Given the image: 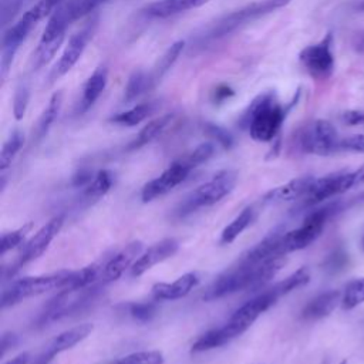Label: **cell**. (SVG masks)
I'll return each mask as SVG.
<instances>
[{"mask_svg":"<svg viewBox=\"0 0 364 364\" xmlns=\"http://www.w3.org/2000/svg\"><path fill=\"white\" fill-rule=\"evenodd\" d=\"M338 364H347V360H343V361H340Z\"/></svg>","mask_w":364,"mask_h":364,"instance_id":"cell-56","label":"cell"},{"mask_svg":"<svg viewBox=\"0 0 364 364\" xmlns=\"http://www.w3.org/2000/svg\"><path fill=\"white\" fill-rule=\"evenodd\" d=\"M284 117L286 109L280 105L274 92L269 91L257 95L250 102L240 122L249 129L255 141L269 142L279 134Z\"/></svg>","mask_w":364,"mask_h":364,"instance_id":"cell-2","label":"cell"},{"mask_svg":"<svg viewBox=\"0 0 364 364\" xmlns=\"http://www.w3.org/2000/svg\"><path fill=\"white\" fill-rule=\"evenodd\" d=\"M107 82H108V70H107V67L105 65L97 67L84 84L82 97L78 102V112L80 114L87 112L95 104V101L104 92V90L107 87Z\"/></svg>","mask_w":364,"mask_h":364,"instance_id":"cell-24","label":"cell"},{"mask_svg":"<svg viewBox=\"0 0 364 364\" xmlns=\"http://www.w3.org/2000/svg\"><path fill=\"white\" fill-rule=\"evenodd\" d=\"M16 343H17V337L13 333H4L1 336V355H4L7 348L13 347Z\"/></svg>","mask_w":364,"mask_h":364,"instance_id":"cell-48","label":"cell"},{"mask_svg":"<svg viewBox=\"0 0 364 364\" xmlns=\"http://www.w3.org/2000/svg\"><path fill=\"white\" fill-rule=\"evenodd\" d=\"M191 171L192 168L182 158L173 161L159 176L154 178L152 181L144 185L141 192L142 202H151L155 198L162 196L166 192L172 191L175 186H178L188 178Z\"/></svg>","mask_w":364,"mask_h":364,"instance_id":"cell-13","label":"cell"},{"mask_svg":"<svg viewBox=\"0 0 364 364\" xmlns=\"http://www.w3.org/2000/svg\"><path fill=\"white\" fill-rule=\"evenodd\" d=\"M364 303V277L351 280L344 291H343V300L341 306L344 310H351L360 304Z\"/></svg>","mask_w":364,"mask_h":364,"instance_id":"cell-38","label":"cell"},{"mask_svg":"<svg viewBox=\"0 0 364 364\" xmlns=\"http://www.w3.org/2000/svg\"><path fill=\"white\" fill-rule=\"evenodd\" d=\"M60 3H63V0H40L23 16H20L11 26L3 30L0 58V75L3 81L7 77L14 55L20 48L21 43L27 38V36L37 26L38 21H41L46 16H51V13L58 7Z\"/></svg>","mask_w":364,"mask_h":364,"instance_id":"cell-1","label":"cell"},{"mask_svg":"<svg viewBox=\"0 0 364 364\" xmlns=\"http://www.w3.org/2000/svg\"><path fill=\"white\" fill-rule=\"evenodd\" d=\"M343 291L328 290L313 297L301 310V317L306 320H318L334 311V309L341 303Z\"/></svg>","mask_w":364,"mask_h":364,"instance_id":"cell-23","label":"cell"},{"mask_svg":"<svg viewBox=\"0 0 364 364\" xmlns=\"http://www.w3.org/2000/svg\"><path fill=\"white\" fill-rule=\"evenodd\" d=\"M355 9H357L358 11H364V0H360V3H357Z\"/></svg>","mask_w":364,"mask_h":364,"instance_id":"cell-52","label":"cell"},{"mask_svg":"<svg viewBox=\"0 0 364 364\" xmlns=\"http://www.w3.org/2000/svg\"><path fill=\"white\" fill-rule=\"evenodd\" d=\"M129 313L138 321H149L156 313V304L154 301L134 303L129 307Z\"/></svg>","mask_w":364,"mask_h":364,"instance_id":"cell-43","label":"cell"},{"mask_svg":"<svg viewBox=\"0 0 364 364\" xmlns=\"http://www.w3.org/2000/svg\"><path fill=\"white\" fill-rule=\"evenodd\" d=\"M114 185V173L109 169H101L98 171L91 182L84 186L82 198L87 202H94L102 198Z\"/></svg>","mask_w":364,"mask_h":364,"instance_id":"cell-28","label":"cell"},{"mask_svg":"<svg viewBox=\"0 0 364 364\" xmlns=\"http://www.w3.org/2000/svg\"><path fill=\"white\" fill-rule=\"evenodd\" d=\"M64 225V216H55L51 220H48L46 225H43L21 247V252L18 255V260L16 264V269L21 267L23 264H27L41 256L44 250L48 247V245L53 242V239L58 235Z\"/></svg>","mask_w":364,"mask_h":364,"instance_id":"cell-14","label":"cell"},{"mask_svg":"<svg viewBox=\"0 0 364 364\" xmlns=\"http://www.w3.org/2000/svg\"><path fill=\"white\" fill-rule=\"evenodd\" d=\"M34 364H47V363H44L41 358H38V360H37Z\"/></svg>","mask_w":364,"mask_h":364,"instance_id":"cell-53","label":"cell"},{"mask_svg":"<svg viewBox=\"0 0 364 364\" xmlns=\"http://www.w3.org/2000/svg\"><path fill=\"white\" fill-rule=\"evenodd\" d=\"M31 229H33V222H27L26 225H23L18 229H14V230L3 233L1 239H0V253H1V256H4L9 250H11V249L17 247L18 245H21V242L26 237V235Z\"/></svg>","mask_w":364,"mask_h":364,"instance_id":"cell-39","label":"cell"},{"mask_svg":"<svg viewBox=\"0 0 364 364\" xmlns=\"http://www.w3.org/2000/svg\"><path fill=\"white\" fill-rule=\"evenodd\" d=\"M92 330H94V326L91 323H82V324H78L75 327H71V328L60 333L58 336H55L51 340L46 353L40 358L48 364L57 354H60L65 350H70L74 346H77L78 343H81L82 340H85L92 333Z\"/></svg>","mask_w":364,"mask_h":364,"instance_id":"cell-18","label":"cell"},{"mask_svg":"<svg viewBox=\"0 0 364 364\" xmlns=\"http://www.w3.org/2000/svg\"><path fill=\"white\" fill-rule=\"evenodd\" d=\"M205 131L216 142H219L225 149H229L233 145V136L225 128L215 125V124H205Z\"/></svg>","mask_w":364,"mask_h":364,"instance_id":"cell-45","label":"cell"},{"mask_svg":"<svg viewBox=\"0 0 364 364\" xmlns=\"http://www.w3.org/2000/svg\"><path fill=\"white\" fill-rule=\"evenodd\" d=\"M341 210V200H333L311 210L303 220L301 226L284 232L282 237V252L286 256L290 252L301 250L311 245L323 232L326 222Z\"/></svg>","mask_w":364,"mask_h":364,"instance_id":"cell-4","label":"cell"},{"mask_svg":"<svg viewBox=\"0 0 364 364\" xmlns=\"http://www.w3.org/2000/svg\"><path fill=\"white\" fill-rule=\"evenodd\" d=\"M284 232H273L272 235L266 236L262 242H259L255 247L246 252L239 263L243 264H259L270 257L284 256L282 252V237Z\"/></svg>","mask_w":364,"mask_h":364,"instance_id":"cell-21","label":"cell"},{"mask_svg":"<svg viewBox=\"0 0 364 364\" xmlns=\"http://www.w3.org/2000/svg\"><path fill=\"white\" fill-rule=\"evenodd\" d=\"M279 297L269 289L259 296L253 297L247 303H245L242 307H239L232 316L230 320L240 324L245 330H247L257 318L262 316L267 309H270Z\"/></svg>","mask_w":364,"mask_h":364,"instance_id":"cell-17","label":"cell"},{"mask_svg":"<svg viewBox=\"0 0 364 364\" xmlns=\"http://www.w3.org/2000/svg\"><path fill=\"white\" fill-rule=\"evenodd\" d=\"M232 94H233V92H232L230 88H228V87H220V88H218L216 92H215V100H216V101H222V100H225V98H229V95H232Z\"/></svg>","mask_w":364,"mask_h":364,"instance_id":"cell-50","label":"cell"},{"mask_svg":"<svg viewBox=\"0 0 364 364\" xmlns=\"http://www.w3.org/2000/svg\"><path fill=\"white\" fill-rule=\"evenodd\" d=\"M105 1H108V0H65L61 4L64 7L70 21L73 23V21L90 14L100 4L105 3Z\"/></svg>","mask_w":364,"mask_h":364,"instance_id":"cell-37","label":"cell"},{"mask_svg":"<svg viewBox=\"0 0 364 364\" xmlns=\"http://www.w3.org/2000/svg\"><path fill=\"white\" fill-rule=\"evenodd\" d=\"M333 33L328 31L318 43L304 47L300 54V63L307 70V73L317 78L326 80L334 71V54H333Z\"/></svg>","mask_w":364,"mask_h":364,"instance_id":"cell-8","label":"cell"},{"mask_svg":"<svg viewBox=\"0 0 364 364\" xmlns=\"http://www.w3.org/2000/svg\"><path fill=\"white\" fill-rule=\"evenodd\" d=\"M30 360H31V355L28 351H23L20 354H17L16 357H13L11 360L6 361L4 364H30Z\"/></svg>","mask_w":364,"mask_h":364,"instance_id":"cell-49","label":"cell"},{"mask_svg":"<svg viewBox=\"0 0 364 364\" xmlns=\"http://www.w3.org/2000/svg\"><path fill=\"white\" fill-rule=\"evenodd\" d=\"M23 145H24L23 132L18 129L13 131L6 139V142L3 144V148L0 152V171H4L11 165V161L14 159V156L17 155V152L21 149Z\"/></svg>","mask_w":364,"mask_h":364,"instance_id":"cell-35","label":"cell"},{"mask_svg":"<svg viewBox=\"0 0 364 364\" xmlns=\"http://www.w3.org/2000/svg\"><path fill=\"white\" fill-rule=\"evenodd\" d=\"M30 100V87L26 81H20L14 91V100H13V114L16 119H21L26 114L27 105Z\"/></svg>","mask_w":364,"mask_h":364,"instance_id":"cell-42","label":"cell"},{"mask_svg":"<svg viewBox=\"0 0 364 364\" xmlns=\"http://www.w3.org/2000/svg\"><path fill=\"white\" fill-rule=\"evenodd\" d=\"M155 109H156V105L154 102H142L129 108L128 111H124L111 117L109 121L124 127H135L144 119H146L151 114H154Z\"/></svg>","mask_w":364,"mask_h":364,"instance_id":"cell-29","label":"cell"},{"mask_svg":"<svg viewBox=\"0 0 364 364\" xmlns=\"http://www.w3.org/2000/svg\"><path fill=\"white\" fill-rule=\"evenodd\" d=\"M360 152L364 154V135L363 134H353L344 138H340L338 142V152Z\"/></svg>","mask_w":364,"mask_h":364,"instance_id":"cell-44","label":"cell"},{"mask_svg":"<svg viewBox=\"0 0 364 364\" xmlns=\"http://www.w3.org/2000/svg\"><path fill=\"white\" fill-rule=\"evenodd\" d=\"M353 173H354V186L363 185L364 183V164L358 169L353 171Z\"/></svg>","mask_w":364,"mask_h":364,"instance_id":"cell-51","label":"cell"},{"mask_svg":"<svg viewBox=\"0 0 364 364\" xmlns=\"http://www.w3.org/2000/svg\"><path fill=\"white\" fill-rule=\"evenodd\" d=\"M343 122L351 127L364 124V109H348L343 114Z\"/></svg>","mask_w":364,"mask_h":364,"instance_id":"cell-46","label":"cell"},{"mask_svg":"<svg viewBox=\"0 0 364 364\" xmlns=\"http://www.w3.org/2000/svg\"><path fill=\"white\" fill-rule=\"evenodd\" d=\"M253 219H255L253 208H250V206L245 208L229 225L225 226V229L222 230V235H220V243H223V245L232 243L253 222Z\"/></svg>","mask_w":364,"mask_h":364,"instance_id":"cell-31","label":"cell"},{"mask_svg":"<svg viewBox=\"0 0 364 364\" xmlns=\"http://www.w3.org/2000/svg\"><path fill=\"white\" fill-rule=\"evenodd\" d=\"M236 172L233 171H220L216 175L212 176L208 182L198 186L195 191H192L185 200L179 206V215L191 213L199 208L215 205L216 202L222 200L225 196H228L235 185H236Z\"/></svg>","mask_w":364,"mask_h":364,"instance_id":"cell-6","label":"cell"},{"mask_svg":"<svg viewBox=\"0 0 364 364\" xmlns=\"http://www.w3.org/2000/svg\"><path fill=\"white\" fill-rule=\"evenodd\" d=\"M246 330L232 321V320H228L226 324H223L222 327H218V328H212L209 331H206L205 334H202L192 346L191 351L192 353H202V351H208V350H213L216 347H220L226 343H229L230 340L236 338L237 336H240L242 333H245Z\"/></svg>","mask_w":364,"mask_h":364,"instance_id":"cell-19","label":"cell"},{"mask_svg":"<svg viewBox=\"0 0 364 364\" xmlns=\"http://www.w3.org/2000/svg\"><path fill=\"white\" fill-rule=\"evenodd\" d=\"M61 102H63V94L61 92H54L47 104V107L44 108V111L41 112L37 125H36V138L41 139L46 136V134L48 132L50 127L53 125L54 119L57 118L60 108H61Z\"/></svg>","mask_w":364,"mask_h":364,"instance_id":"cell-30","label":"cell"},{"mask_svg":"<svg viewBox=\"0 0 364 364\" xmlns=\"http://www.w3.org/2000/svg\"><path fill=\"white\" fill-rule=\"evenodd\" d=\"M151 81L149 75L144 71H134L131 77L128 78L127 87H125V94H124V101L125 102H132L135 101L142 92L151 90Z\"/></svg>","mask_w":364,"mask_h":364,"instance_id":"cell-36","label":"cell"},{"mask_svg":"<svg viewBox=\"0 0 364 364\" xmlns=\"http://www.w3.org/2000/svg\"><path fill=\"white\" fill-rule=\"evenodd\" d=\"M199 274L189 272L178 277L172 283H156L152 286V296L158 300H178L185 297L199 283Z\"/></svg>","mask_w":364,"mask_h":364,"instance_id":"cell-20","label":"cell"},{"mask_svg":"<svg viewBox=\"0 0 364 364\" xmlns=\"http://www.w3.org/2000/svg\"><path fill=\"white\" fill-rule=\"evenodd\" d=\"M173 115L172 114H165L161 115L152 121H149L135 136V139L129 144V149H136L141 148L146 144H149L151 141H154L159 134L164 132V129L171 124Z\"/></svg>","mask_w":364,"mask_h":364,"instance_id":"cell-27","label":"cell"},{"mask_svg":"<svg viewBox=\"0 0 364 364\" xmlns=\"http://www.w3.org/2000/svg\"><path fill=\"white\" fill-rule=\"evenodd\" d=\"M185 48V41L183 40H178L175 41L172 46H169L165 53L158 58V61L155 63V65L152 67V70L148 73L149 75V81H151V87L154 88L161 78L172 68V65L176 63V60L179 58L181 53Z\"/></svg>","mask_w":364,"mask_h":364,"instance_id":"cell-26","label":"cell"},{"mask_svg":"<svg viewBox=\"0 0 364 364\" xmlns=\"http://www.w3.org/2000/svg\"><path fill=\"white\" fill-rule=\"evenodd\" d=\"M94 178V175L91 173V171L90 169H80V171H77V173L73 176V185L74 186H80V188H84V186H87L90 182H91V179Z\"/></svg>","mask_w":364,"mask_h":364,"instance_id":"cell-47","label":"cell"},{"mask_svg":"<svg viewBox=\"0 0 364 364\" xmlns=\"http://www.w3.org/2000/svg\"><path fill=\"white\" fill-rule=\"evenodd\" d=\"M314 176L313 175H303L299 178H294L280 186H276L273 189H270L263 200L264 202H284V200H294L299 198H303L306 195V192L309 191V188L311 186V183L314 182Z\"/></svg>","mask_w":364,"mask_h":364,"instance_id":"cell-22","label":"cell"},{"mask_svg":"<svg viewBox=\"0 0 364 364\" xmlns=\"http://www.w3.org/2000/svg\"><path fill=\"white\" fill-rule=\"evenodd\" d=\"M310 282V272L307 267H300L299 270H296L294 273H291L290 276H287L286 279H283L282 282L273 284V287H270V290L280 299L282 296L307 284Z\"/></svg>","mask_w":364,"mask_h":364,"instance_id":"cell-34","label":"cell"},{"mask_svg":"<svg viewBox=\"0 0 364 364\" xmlns=\"http://www.w3.org/2000/svg\"><path fill=\"white\" fill-rule=\"evenodd\" d=\"M144 243L141 240H132L125 245L118 253H115L102 267V283H109L117 280L129 266L135 263L138 256H141Z\"/></svg>","mask_w":364,"mask_h":364,"instance_id":"cell-16","label":"cell"},{"mask_svg":"<svg viewBox=\"0 0 364 364\" xmlns=\"http://www.w3.org/2000/svg\"><path fill=\"white\" fill-rule=\"evenodd\" d=\"M114 364H164V354L156 350L131 353Z\"/></svg>","mask_w":364,"mask_h":364,"instance_id":"cell-41","label":"cell"},{"mask_svg":"<svg viewBox=\"0 0 364 364\" xmlns=\"http://www.w3.org/2000/svg\"><path fill=\"white\" fill-rule=\"evenodd\" d=\"M360 50H364V37H363V40L360 43Z\"/></svg>","mask_w":364,"mask_h":364,"instance_id":"cell-54","label":"cell"},{"mask_svg":"<svg viewBox=\"0 0 364 364\" xmlns=\"http://www.w3.org/2000/svg\"><path fill=\"white\" fill-rule=\"evenodd\" d=\"M209 0H156L145 7V14L149 17L165 18L182 11L198 9Z\"/></svg>","mask_w":364,"mask_h":364,"instance_id":"cell-25","label":"cell"},{"mask_svg":"<svg viewBox=\"0 0 364 364\" xmlns=\"http://www.w3.org/2000/svg\"><path fill=\"white\" fill-rule=\"evenodd\" d=\"M97 293L98 287L95 284L84 289H63L54 299L50 300L43 317L47 321L71 314L84 304L90 303Z\"/></svg>","mask_w":364,"mask_h":364,"instance_id":"cell-12","label":"cell"},{"mask_svg":"<svg viewBox=\"0 0 364 364\" xmlns=\"http://www.w3.org/2000/svg\"><path fill=\"white\" fill-rule=\"evenodd\" d=\"M361 246H363V250H364V236H363V239H361Z\"/></svg>","mask_w":364,"mask_h":364,"instance_id":"cell-55","label":"cell"},{"mask_svg":"<svg viewBox=\"0 0 364 364\" xmlns=\"http://www.w3.org/2000/svg\"><path fill=\"white\" fill-rule=\"evenodd\" d=\"M350 188H354L353 171H338L321 178H316L303 196V206H316L326 199L347 192Z\"/></svg>","mask_w":364,"mask_h":364,"instance_id":"cell-10","label":"cell"},{"mask_svg":"<svg viewBox=\"0 0 364 364\" xmlns=\"http://www.w3.org/2000/svg\"><path fill=\"white\" fill-rule=\"evenodd\" d=\"M102 277V269L97 263L88 264L80 270L71 272L65 289H84L95 284L97 279Z\"/></svg>","mask_w":364,"mask_h":364,"instance_id":"cell-33","label":"cell"},{"mask_svg":"<svg viewBox=\"0 0 364 364\" xmlns=\"http://www.w3.org/2000/svg\"><path fill=\"white\" fill-rule=\"evenodd\" d=\"M95 27H97V18L94 17L81 30H78L77 33H74L70 37L61 57L58 58V61L55 63V65L53 67V70L50 73L51 82L61 78L63 75H65L77 64V61L82 55L84 50L87 48V44L92 38Z\"/></svg>","mask_w":364,"mask_h":364,"instance_id":"cell-11","label":"cell"},{"mask_svg":"<svg viewBox=\"0 0 364 364\" xmlns=\"http://www.w3.org/2000/svg\"><path fill=\"white\" fill-rule=\"evenodd\" d=\"M70 274V270H58L48 274L28 276L14 280L1 293V309L20 303L27 297L40 296L51 290H63L67 287Z\"/></svg>","mask_w":364,"mask_h":364,"instance_id":"cell-5","label":"cell"},{"mask_svg":"<svg viewBox=\"0 0 364 364\" xmlns=\"http://www.w3.org/2000/svg\"><path fill=\"white\" fill-rule=\"evenodd\" d=\"M40 0H1V28H7L14 23V20L23 16L28 9H31Z\"/></svg>","mask_w":364,"mask_h":364,"instance_id":"cell-32","label":"cell"},{"mask_svg":"<svg viewBox=\"0 0 364 364\" xmlns=\"http://www.w3.org/2000/svg\"><path fill=\"white\" fill-rule=\"evenodd\" d=\"M290 1L291 0H257V1L249 3L216 20L206 30V33L203 34V38L215 40V38L225 37L260 17H264L282 7H286Z\"/></svg>","mask_w":364,"mask_h":364,"instance_id":"cell-3","label":"cell"},{"mask_svg":"<svg viewBox=\"0 0 364 364\" xmlns=\"http://www.w3.org/2000/svg\"><path fill=\"white\" fill-rule=\"evenodd\" d=\"M299 142L304 152L327 156L338 152L340 136L330 121L314 119L301 129Z\"/></svg>","mask_w":364,"mask_h":364,"instance_id":"cell-7","label":"cell"},{"mask_svg":"<svg viewBox=\"0 0 364 364\" xmlns=\"http://www.w3.org/2000/svg\"><path fill=\"white\" fill-rule=\"evenodd\" d=\"M215 154V145L212 142H203L200 145H198L193 151H191L189 154L183 155L182 159L192 168V171L195 168H198L199 165L208 162Z\"/></svg>","mask_w":364,"mask_h":364,"instance_id":"cell-40","label":"cell"},{"mask_svg":"<svg viewBox=\"0 0 364 364\" xmlns=\"http://www.w3.org/2000/svg\"><path fill=\"white\" fill-rule=\"evenodd\" d=\"M179 249V243L173 237L162 239L152 246H149L131 266V276L138 277L152 269L155 264L172 257Z\"/></svg>","mask_w":364,"mask_h":364,"instance_id":"cell-15","label":"cell"},{"mask_svg":"<svg viewBox=\"0 0 364 364\" xmlns=\"http://www.w3.org/2000/svg\"><path fill=\"white\" fill-rule=\"evenodd\" d=\"M255 266L256 264L252 266V264L239 263L237 267L225 272L209 286V289L203 294V300L210 301V300L220 299L223 296L242 291V290L253 291Z\"/></svg>","mask_w":364,"mask_h":364,"instance_id":"cell-9","label":"cell"}]
</instances>
